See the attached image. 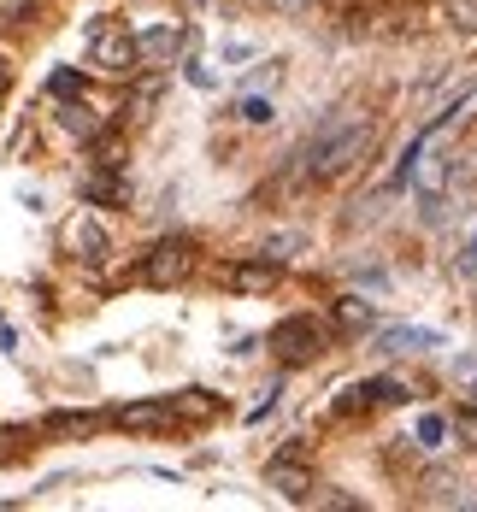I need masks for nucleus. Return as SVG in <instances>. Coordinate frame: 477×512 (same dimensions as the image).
Listing matches in <instances>:
<instances>
[{"label": "nucleus", "instance_id": "11", "mask_svg": "<svg viewBox=\"0 0 477 512\" xmlns=\"http://www.w3.org/2000/svg\"><path fill=\"white\" fill-rule=\"evenodd\" d=\"M59 124H65L71 136H83V142L101 136V118H95V106H83V95H71V101L59 106Z\"/></svg>", "mask_w": 477, "mask_h": 512}, {"label": "nucleus", "instance_id": "19", "mask_svg": "<svg viewBox=\"0 0 477 512\" xmlns=\"http://www.w3.org/2000/svg\"><path fill=\"white\" fill-rule=\"evenodd\" d=\"M295 248H301V236H295V230H277V236H265V254H271V259L295 254Z\"/></svg>", "mask_w": 477, "mask_h": 512}, {"label": "nucleus", "instance_id": "2", "mask_svg": "<svg viewBox=\"0 0 477 512\" xmlns=\"http://www.w3.org/2000/svg\"><path fill=\"white\" fill-rule=\"evenodd\" d=\"M89 65L106 77H130L142 59H136V36L124 30V18H95L89 24Z\"/></svg>", "mask_w": 477, "mask_h": 512}, {"label": "nucleus", "instance_id": "9", "mask_svg": "<svg viewBox=\"0 0 477 512\" xmlns=\"http://www.w3.org/2000/svg\"><path fill=\"white\" fill-rule=\"evenodd\" d=\"M171 418H177V407H171V401H136V407L118 412V424H124V430H165Z\"/></svg>", "mask_w": 477, "mask_h": 512}, {"label": "nucleus", "instance_id": "3", "mask_svg": "<svg viewBox=\"0 0 477 512\" xmlns=\"http://www.w3.org/2000/svg\"><path fill=\"white\" fill-rule=\"evenodd\" d=\"M189 271H195V242H189V236H165V242H154V248H148V259H142V277H148L154 289L183 283Z\"/></svg>", "mask_w": 477, "mask_h": 512}, {"label": "nucleus", "instance_id": "6", "mask_svg": "<svg viewBox=\"0 0 477 512\" xmlns=\"http://www.w3.org/2000/svg\"><path fill=\"white\" fill-rule=\"evenodd\" d=\"M265 483H271L283 501H307V495H313V471L295 460V454H277V460L265 465Z\"/></svg>", "mask_w": 477, "mask_h": 512}, {"label": "nucleus", "instance_id": "13", "mask_svg": "<svg viewBox=\"0 0 477 512\" xmlns=\"http://www.w3.org/2000/svg\"><path fill=\"white\" fill-rule=\"evenodd\" d=\"M448 24L460 36H477V0H448Z\"/></svg>", "mask_w": 477, "mask_h": 512}, {"label": "nucleus", "instance_id": "7", "mask_svg": "<svg viewBox=\"0 0 477 512\" xmlns=\"http://www.w3.org/2000/svg\"><path fill=\"white\" fill-rule=\"evenodd\" d=\"M419 348H442V336H436V330H424V324H389V330L377 336V354H383V359L419 354Z\"/></svg>", "mask_w": 477, "mask_h": 512}, {"label": "nucleus", "instance_id": "1", "mask_svg": "<svg viewBox=\"0 0 477 512\" xmlns=\"http://www.w3.org/2000/svg\"><path fill=\"white\" fill-rule=\"evenodd\" d=\"M371 136H377V130H371L366 118H330L313 142H307L301 171H307L313 183H336V177H348L354 165H366Z\"/></svg>", "mask_w": 477, "mask_h": 512}, {"label": "nucleus", "instance_id": "18", "mask_svg": "<svg viewBox=\"0 0 477 512\" xmlns=\"http://www.w3.org/2000/svg\"><path fill=\"white\" fill-rule=\"evenodd\" d=\"M48 89L59 95V101H71V95H83V83H77V71H53V77H48Z\"/></svg>", "mask_w": 477, "mask_h": 512}, {"label": "nucleus", "instance_id": "16", "mask_svg": "<svg viewBox=\"0 0 477 512\" xmlns=\"http://www.w3.org/2000/svg\"><path fill=\"white\" fill-rule=\"evenodd\" d=\"M277 118V106L260 101V95H242V124H271Z\"/></svg>", "mask_w": 477, "mask_h": 512}, {"label": "nucleus", "instance_id": "5", "mask_svg": "<svg viewBox=\"0 0 477 512\" xmlns=\"http://www.w3.org/2000/svg\"><path fill=\"white\" fill-rule=\"evenodd\" d=\"M183 42H189L183 24H154V30L136 36V59H142V65H171V59L183 53Z\"/></svg>", "mask_w": 477, "mask_h": 512}, {"label": "nucleus", "instance_id": "22", "mask_svg": "<svg viewBox=\"0 0 477 512\" xmlns=\"http://www.w3.org/2000/svg\"><path fill=\"white\" fill-rule=\"evenodd\" d=\"M6 89H12V65L0 59V95H6Z\"/></svg>", "mask_w": 477, "mask_h": 512}, {"label": "nucleus", "instance_id": "12", "mask_svg": "<svg viewBox=\"0 0 477 512\" xmlns=\"http://www.w3.org/2000/svg\"><path fill=\"white\" fill-rule=\"evenodd\" d=\"M48 430L53 436H89V430H101V412H53Z\"/></svg>", "mask_w": 477, "mask_h": 512}, {"label": "nucleus", "instance_id": "15", "mask_svg": "<svg viewBox=\"0 0 477 512\" xmlns=\"http://www.w3.org/2000/svg\"><path fill=\"white\" fill-rule=\"evenodd\" d=\"M442 436H448V418H442V412H424L419 418V448H442Z\"/></svg>", "mask_w": 477, "mask_h": 512}, {"label": "nucleus", "instance_id": "17", "mask_svg": "<svg viewBox=\"0 0 477 512\" xmlns=\"http://www.w3.org/2000/svg\"><path fill=\"white\" fill-rule=\"evenodd\" d=\"M336 318H342L348 330H360V324H371V301H360V295H354V301H342V307H336Z\"/></svg>", "mask_w": 477, "mask_h": 512}, {"label": "nucleus", "instance_id": "14", "mask_svg": "<svg viewBox=\"0 0 477 512\" xmlns=\"http://www.w3.org/2000/svg\"><path fill=\"white\" fill-rule=\"evenodd\" d=\"M83 195H89V201H124V183H118V177H89V183H83Z\"/></svg>", "mask_w": 477, "mask_h": 512}, {"label": "nucleus", "instance_id": "4", "mask_svg": "<svg viewBox=\"0 0 477 512\" xmlns=\"http://www.w3.org/2000/svg\"><path fill=\"white\" fill-rule=\"evenodd\" d=\"M271 348L289 359V365H307V359L324 354V330H318L313 318H283V324L271 330Z\"/></svg>", "mask_w": 477, "mask_h": 512}, {"label": "nucleus", "instance_id": "8", "mask_svg": "<svg viewBox=\"0 0 477 512\" xmlns=\"http://www.w3.org/2000/svg\"><path fill=\"white\" fill-rule=\"evenodd\" d=\"M277 283V259H242V265H230V289L236 295H265Z\"/></svg>", "mask_w": 477, "mask_h": 512}, {"label": "nucleus", "instance_id": "10", "mask_svg": "<svg viewBox=\"0 0 477 512\" xmlns=\"http://www.w3.org/2000/svg\"><path fill=\"white\" fill-rule=\"evenodd\" d=\"M71 248L89 259V265H101L106 254H112V242H106V230L95 224V218H83V224H71Z\"/></svg>", "mask_w": 477, "mask_h": 512}, {"label": "nucleus", "instance_id": "20", "mask_svg": "<svg viewBox=\"0 0 477 512\" xmlns=\"http://www.w3.org/2000/svg\"><path fill=\"white\" fill-rule=\"evenodd\" d=\"M454 430H460L466 442H477V412H454Z\"/></svg>", "mask_w": 477, "mask_h": 512}, {"label": "nucleus", "instance_id": "21", "mask_svg": "<svg viewBox=\"0 0 477 512\" xmlns=\"http://www.w3.org/2000/svg\"><path fill=\"white\" fill-rule=\"evenodd\" d=\"M460 277H477V236L466 242V254H460Z\"/></svg>", "mask_w": 477, "mask_h": 512}]
</instances>
